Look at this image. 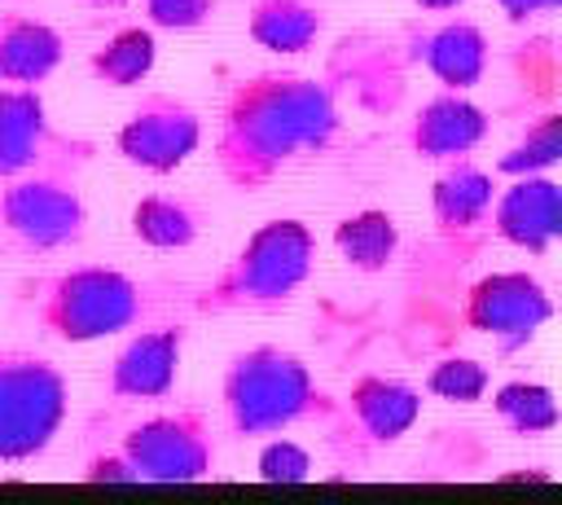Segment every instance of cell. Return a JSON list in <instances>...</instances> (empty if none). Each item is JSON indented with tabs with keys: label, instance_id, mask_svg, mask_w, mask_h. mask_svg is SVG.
Here are the masks:
<instances>
[{
	"label": "cell",
	"instance_id": "obj_1",
	"mask_svg": "<svg viewBox=\"0 0 562 505\" xmlns=\"http://www.w3.org/2000/svg\"><path fill=\"white\" fill-rule=\"evenodd\" d=\"M334 88L316 75L255 70L228 83L215 119V171L228 189L255 193L338 141Z\"/></svg>",
	"mask_w": 562,
	"mask_h": 505
},
{
	"label": "cell",
	"instance_id": "obj_2",
	"mask_svg": "<svg viewBox=\"0 0 562 505\" xmlns=\"http://www.w3.org/2000/svg\"><path fill=\"white\" fill-rule=\"evenodd\" d=\"M316 263V233L294 220L277 215L263 220L228 259L224 268L189 299L198 316H237V312H277L285 307Z\"/></svg>",
	"mask_w": 562,
	"mask_h": 505
},
{
	"label": "cell",
	"instance_id": "obj_3",
	"mask_svg": "<svg viewBox=\"0 0 562 505\" xmlns=\"http://www.w3.org/2000/svg\"><path fill=\"white\" fill-rule=\"evenodd\" d=\"M220 408L228 435L237 439H268L285 435L290 426L334 417V404L316 386L307 360L277 343H259L228 356L220 378Z\"/></svg>",
	"mask_w": 562,
	"mask_h": 505
},
{
	"label": "cell",
	"instance_id": "obj_4",
	"mask_svg": "<svg viewBox=\"0 0 562 505\" xmlns=\"http://www.w3.org/2000/svg\"><path fill=\"white\" fill-rule=\"evenodd\" d=\"M31 316L57 343H101L132 329L149 299L145 285L105 263H75L26 285Z\"/></svg>",
	"mask_w": 562,
	"mask_h": 505
},
{
	"label": "cell",
	"instance_id": "obj_5",
	"mask_svg": "<svg viewBox=\"0 0 562 505\" xmlns=\"http://www.w3.org/2000/svg\"><path fill=\"white\" fill-rule=\"evenodd\" d=\"M66 378L53 360L0 347V465L40 457L66 422Z\"/></svg>",
	"mask_w": 562,
	"mask_h": 505
},
{
	"label": "cell",
	"instance_id": "obj_6",
	"mask_svg": "<svg viewBox=\"0 0 562 505\" xmlns=\"http://www.w3.org/2000/svg\"><path fill=\"white\" fill-rule=\"evenodd\" d=\"M88 228V202L70 167H31L0 180V233L26 250H66Z\"/></svg>",
	"mask_w": 562,
	"mask_h": 505
},
{
	"label": "cell",
	"instance_id": "obj_7",
	"mask_svg": "<svg viewBox=\"0 0 562 505\" xmlns=\"http://www.w3.org/2000/svg\"><path fill=\"white\" fill-rule=\"evenodd\" d=\"M140 483H198L215 470V430L198 408L154 413L114 444Z\"/></svg>",
	"mask_w": 562,
	"mask_h": 505
},
{
	"label": "cell",
	"instance_id": "obj_8",
	"mask_svg": "<svg viewBox=\"0 0 562 505\" xmlns=\"http://www.w3.org/2000/svg\"><path fill=\"white\" fill-rule=\"evenodd\" d=\"M553 321V294L527 268H505L479 277L461 299V325L496 343L501 356L522 351Z\"/></svg>",
	"mask_w": 562,
	"mask_h": 505
},
{
	"label": "cell",
	"instance_id": "obj_9",
	"mask_svg": "<svg viewBox=\"0 0 562 505\" xmlns=\"http://www.w3.org/2000/svg\"><path fill=\"white\" fill-rule=\"evenodd\" d=\"M119 154L149 171V176H171L176 167H184L198 145H202V114L171 92H140V101L127 110L119 136H114Z\"/></svg>",
	"mask_w": 562,
	"mask_h": 505
},
{
	"label": "cell",
	"instance_id": "obj_10",
	"mask_svg": "<svg viewBox=\"0 0 562 505\" xmlns=\"http://www.w3.org/2000/svg\"><path fill=\"white\" fill-rule=\"evenodd\" d=\"M88 141L57 136L35 83H0V180L22 176L31 167L75 171L88 158Z\"/></svg>",
	"mask_w": 562,
	"mask_h": 505
},
{
	"label": "cell",
	"instance_id": "obj_11",
	"mask_svg": "<svg viewBox=\"0 0 562 505\" xmlns=\"http://www.w3.org/2000/svg\"><path fill=\"white\" fill-rule=\"evenodd\" d=\"M184 343H189V329L176 325V321L136 329L114 351V360H110V373H105L110 400H119V404H154V400H167L176 391V378H180Z\"/></svg>",
	"mask_w": 562,
	"mask_h": 505
},
{
	"label": "cell",
	"instance_id": "obj_12",
	"mask_svg": "<svg viewBox=\"0 0 562 505\" xmlns=\"http://www.w3.org/2000/svg\"><path fill=\"white\" fill-rule=\"evenodd\" d=\"M492 233L527 255H549V246L562 233V193L549 171L536 176H509V184H496L492 211H487Z\"/></svg>",
	"mask_w": 562,
	"mask_h": 505
},
{
	"label": "cell",
	"instance_id": "obj_13",
	"mask_svg": "<svg viewBox=\"0 0 562 505\" xmlns=\"http://www.w3.org/2000/svg\"><path fill=\"white\" fill-rule=\"evenodd\" d=\"M422 417V391L391 373H360L342 400V422L364 448L400 444Z\"/></svg>",
	"mask_w": 562,
	"mask_h": 505
},
{
	"label": "cell",
	"instance_id": "obj_14",
	"mask_svg": "<svg viewBox=\"0 0 562 505\" xmlns=\"http://www.w3.org/2000/svg\"><path fill=\"white\" fill-rule=\"evenodd\" d=\"M483 136H487V110L474 105L465 92H452V88L422 101V110L404 127V145L426 162L465 158L483 145Z\"/></svg>",
	"mask_w": 562,
	"mask_h": 505
},
{
	"label": "cell",
	"instance_id": "obj_15",
	"mask_svg": "<svg viewBox=\"0 0 562 505\" xmlns=\"http://www.w3.org/2000/svg\"><path fill=\"white\" fill-rule=\"evenodd\" d=\"M408 57L422 70H430L443 88L470 92L487 75V35L465 18H443L408 35Z\"/></svg>",
	"mask_w": 562,
	"mask_h": 505
},
{
	"label": "cell",
	"instance_id": "obj_16",
	"mask_svg": "<svg viewBox=\"0 0 562 505\" xmlns=\"http://www.w3.org/2000/svg\"><path fill=\"white\" fill-rule=\"evenodd\" d=\"M492 198H496V176L487 167L470 162V154H465V158H452L435 176V184H430V215H435L443 237H465L479 224H487Z\"/></svg>",
	"mask_w": 562,
	"mask_h": 505
},
{
	"label": "cell",
	"instance_id": "obj_17",
	"mask_svg": "<svg viewBox=\"0 0 562 505\" xmlns=\"http://www.w3.org/2000/svg\"><path fill=\"white\" fill-rule=\"evenodd\" d=\"M61 35L31 13H0V83H44L61 66Z\"/></svg>",
	"mask_w": 562,
	"mask_h": 505
},
{
	"label": "cell",
	"instance_id": "obj_18",
	"mask_svg": "<svg viewBox=\"0 0 562 505\" xmlns=\"http://www.w3.org/2000/svg\"><path fill=\"white\" fill-rule=\"evenodd\" d=\"M246 31L259 48L294 57L321 40L325 13L316 0H255L246 13Z\"/></svg>",
	"mask_w": 562,
	"mask_h": 505
},
{
	"label": "cell",
	"instance_id": "obj_19",
	"mask_svg": "<svg viewBox=\"0 0 562 505\" xmlns=\"http://www.w3.org/2000/svg\"><path fill=\"white\" fill-rule=\"evenodd\" d=\"M127 228L149 250H184L202 233V206L184 193H145L132 202Z\"/></svg>",
	"mask_w": 562,
	"mask_h": 505
},
{
	"label": "cell",
	"instance_id": "obj_20",
	"mask_svg": "<svg viewBox=\"0 0 562 505\" xmlns=\"http://www.w3.org/2000/svg\"><path fill=\"white\" fill-rule=\"evenodd\" d=\"M334 250L356 268V272H386L395 250H400V224L382 206L351 211L334 224Z\"/></svg>",
	"mask_w": 562,
	"mask_h": 505
},
{
	"label": "cell",
	"instance_id": "obj_21",
	"mask_svg": "<svg viewBox=\"0 0 562 505\" xmlns=\"http://www.w3.org/2000/svg\"><path fill=\"white\" fill-rule=\"evenodd\" d=\"M158 61V40L149 26H123L88 53V75L105 88H140Z\"/></svg>",
	"mask_w": 562,
	"mask_h": 505
},
{
	"label": "cell",
	"instance_id": "obj_22",
	"mask_svg": "<svg viewBox=\"0 0 562 505\" xmlns=\"http://www.w3.org/2000/svg\"><path fill=\"white\" fill-rule=\"evenodd\" d=\"M492 391V386H487ZM492 413L496 422L518 435V439H536V435H549L558 426V395L553 386L544 382H527V378H514V382H501L492 391Z\"/></svg>",
	"mask_w": 562,
	"mask_h": 505
},
{
	"label": "cell",
	"instance_id": "obj_23",
	"mask_svg": "<svg viewBox=\"0 0 562 505\" xmlns=\"http://www.w3.org/2000/svg\"><path fill=\"white\" fill-rule=\"evenodd\" d=\"M562 158V114L544 110L527 123V132L496 158L492 176H536V171H553Z\"/></svg>",
	"mask_w": 562,
	"mask_h": 505
},
{
	"label": "cell",
	"instance_id": "obj_24",
	"mask_svg": "<svg viewBox=\"0 0 562 505\" xmlns=\"http://www.w3.org/2000/svg\"><path fill=\"white\" fill-rule=\"evenodd\" d=\"M492 386V373L483 360H470V356H443L430 364L426 373V391L448 400V404H479Z\"/></svg>",
	"mask_w": 562,
	"mask_h": 505
},
{
	"label": "cell",
	"instance_id": "obj_25",
	"mask_svg": "<svg viewBox=\"0 0 562 505\" xmlns=\"http://www.w3.org/2000/svg\"><path fill=\"white\" fill-rule=\"evenodd\" d=\"M255 474L263 483H307L312 479V452L299 439L268 435L259 457H255Z\"/></svg>",
	"mask_w": 562,
	"mask_h": 505
},
{
	"label": "cell",
	"instance_id": "obj_26",
	"mask_svg": "<svg viewBox=\"0 0 562 505\" xmlns=\"http://www.w3.org/2000/svg\"><path fill=\"white\" fill-rule=\"evenodd\" d=\"M149 31H198L215 18V0H140Z\"/></svg>",
	"mask_w": 562,
	"mask_h": 505
},
{
	"label": "cell",
	"instance_id": "obj_27",
	"mask_svg": "<svg viewBox=\"0 0 562 505\" xmlns=\"http://www.w3.org/2000/svg\"><path fill=\"white\" fill-rule=\"evenodd\" d=\"M83 479L88 483H140L136 479V470L127 465V457L114 448V452H101V457H92L88 465H83Z\"/></svg>",
	"mask_w": 562,
	"mask_h": 505
},
{
	"label": "cell",
	"instance_id": "obj_28",
	"mask_svg": "<svg viewBox=\"0 0 562 505\" xmlns=\"http://www.w3.org/2000/svg\"><path fill=\"white\" fill-rule=\"evenodd\" d=\"M492 4H496V9H501L509 22H518V26H522V22H531V18L553 13L562 0H492Z\"/></svg>",
	"mask_w": 562,
	"mask_h": 505
},
{
	"label": "cell",
	"instance_id": "obj_29",
	"mask_svg": "<svg viewBox=\"0 0 562 505\" xmlns=\"http://www.w3.org/2000/svg\"><path fill=\"white\" fill-rule=\"evenodd\" d=\"M417 9H426V13H448V9H457V4H470V0H413Z\"/></svg>",
	"mask_w": 562,
	"mask_h": 505
},
{
	"label": "cell",
	"instance_id": "obj_30",
	"mask_svg": "<svg viewBox=\"0 0 562 505\" xmlns=\"http://www.w3.org/2000/svg\"><path fill=\"white\" fill-rule=\"evenodd\" d=\"M83 4H127V0H83Z\"/></svg>",
	"mask_w": 562,
	"mask_h": 505
}]
</instances>
